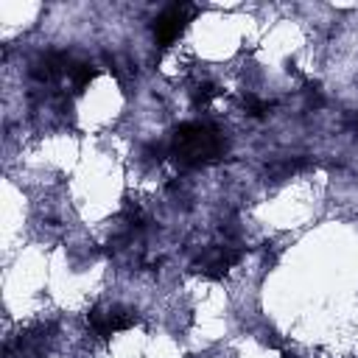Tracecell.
I'll list each match as a JSON object with an SVG mask.
<instances>
[{
    "instance_id": "1",
    "label": "cell",
    "mask_w": 358,
    "mask_h": 358,
    "mask_svg": "<svg viewBox=\"0 0 358 358\" xmlns=\"http://www.w3.org/2000/svg\"><path fill=\"white\" fill-rule=\"evenodd\" d=\"M224 151H227V140L210 123H182L171 143V157L185 168L210 165L221 159Z\"/></svg>"
},
{
    "instance_id": "2",
    "label": "cell",
    "mask_w": 358,
    "mask_h": 358,
    "mask_svg": "<svg viewBox=\"0 0 358 358\" xmlns=\"http://www.w3.org/2000/svg\"><path fill=\"white\" fill-rule=\"evenodd\" d=\"M193 11L196 8L190 3H173V6L162 8L157 14V20H154V42L159 48H171L182 36V31H185L187 20L193 17Z\"/></svg>"
},
{
    "instance_id": "3",
    "label": "cell",
    "mask_w": 358,
    "mask_h": 358,
    "mask_svg": "<svg viewBox=\"0 0 358 358\" xmlns=\"http://www.w3.org/2000/svg\"><path fill=\"white\" fill-rule=\"evenodd\" d=\"M238 260H241V252L238 249H232V246H215V249L204 252V257L199 260V271L204 277H210V280H218L232 266H238Z\"/></svg>"
},
{
    "instance_id": "4",
    "label": "cell",
    "mask_w": 358,
    "mask_h": 358,
    "mask_svg": "<svg viewBox=\"0 0 358 358\" xmlns=\"http://www.w3.org/2000/svg\"><path fill=\"white\" fill-rule=\"evenodd\" d=\"M243 106H246V115H252V117H266L271 112V103L263 101V98H257V95H246Z\"/></svg>"
},
{
    "instance_id": "5",
    "label": "cell",
    "mask_w": 358,
    "mask_h": 358,
    "mask_svg": "<svg viewBox=\"0 0 358 358\" xmlns=\"http://www.w3.org/2000/svg\"><path fill=\"white\" fill-rule=\"evenodd\" d=\"M221 95V90L215 87V84H199L196 90H193V101H196V106H207L213 98H218Z\"/></svg>"
},
{
    "instance_id": "6",
    "label": "cell",
    "mask_w": 358,
    "mask_h": 358,
    "mask_svg": "<svg viewBox=\"0 0 358 358\" xmlns=\"http://www.w3.org/2000/svg\"><path fill=\"white\" fill-rule=\"evenodd\" d=\"M347 123H350V129L358 134V112H355V115H350V120H347Z\"/></svg>"
},
{
    "instance_id": "7",
    "label": "cell",
    "mask_w": 358,
    "mask_h": 358,
    "mask_svg": "<svg viewBox=\"0 0 358 358\" xmlns=\"http://www.w3.org/2000/svg\"><path fill=\"white\" fill-rule=\"evenodd\" d=\"M282 358H299V355H294V352H282Z\"/></svg>"
}]
</instances>
